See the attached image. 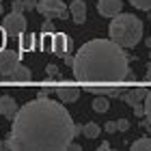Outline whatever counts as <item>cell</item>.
Here are the masks:
<instances>
[{
    "instance_id": "1",
    "label": "cell",
    "mask_w": 151,
    "mask_h": 151,
    "mask_svg": "<svg viewBox=\"0 0 151 151\" xmlns=\"http://www.w3.org/2000/svg\"><path fill=\"white\" fill-rule=\"evenodd\" d=\"M78 134V125L58 101L37 97L17 110L4 149L11 151H65Z\"/></svg>"
},
{
    "instance_id": "2",
    "label": "cell",
    "mask_w": 151,
    "mask_h": 151,
    "mask_svg": "<svg viewBox=\"0 0 151 151\" xmlns=\"http://www.w3.org/2000/svg\"><path fill=\"white\" fill-rule=\"evenodd\" d=\"M125 47L112 39H93L78 47L73 56V78L91 91L95 86H119L127 80L129 63Z\"/></svg>"
},
{
    "instance_id": "3",
    "label": "cell",
    "mask_w": 151,
    "mask_h": 151,
    "mask_svg": "<svg viewBox=\"0 0 151 151\" xmlns=\"http://www.w3.org/2000/svg\"><path fill=\"white\" fill-rule=\"evenodd\" d=\"M108 37L121 47H136L142 39V19L134 13H119L110 19Z\"/></svg>"
},
{
    "instance_id": "4",
    "label": "cell",
    "mask_w": 151,
    "mask_h": 151,
    "mask_svg": "<svg viewBox=\"0 0 151 151\" xmlns=\"http://www.w3.org/2000/svg\"><path fill=\"white\" fill-rule=\"evenodd\" d=\"M37 11L47 19H65L67 15H71L63 0H39Z\"/></svg>"
},
{
    "instance_id": "5",
    "label": "cell",
    "mask_w": 151,
    "mask_h": 151,
    "mask_svg": "<svg viewBox=\"0 0 151 151\" xmlns=\"http://www.w3.org/2000/svg\"><path fill=\"white\" fill-rule=\"evenodd\" d=\"M19 65V52L15 50H9V47H4V50H0V78H9L13 71L17 69Z\"/></svg>"
},
{
    "instance_id": "6",
    "label": "cell",
    "mask_w": 151,
    "mask_h": 151,
    "mask_svg": "<svg viewBox=\"0 0 151 151\" xmlns=\"http://www.w3.org/2000/svg\"><path fill=\"white\" fill-rule=\"evenodd\" d=\"M2 26H4V30H6L9 37H19L22 32H26V17H24V13L11 11L9 15H4Z\"/></svg>"
},
{
    "instance_id": "7",
    "label": "cell",
    "mask_w": 151,
    "mask_h": 151,
    "mask_svg": "<svg viewBox=\"0 0 151 151\" xmlns=\"http://www.w3.org/2000/svg\"><path fill=\"white\" fill-rule=\"evenodd\" d=\"M52 54L56 56H65V54H73V43L71 39L63 35V32H52Z\"/></svg>"
},
{
    "instance_id": "8",
    "label": "cell",
    "mask_w": 151,
    "mask_h": 151,
    "mask_svg": "<svg viewBox=\"0 0 151 151\" xmlns=\"http://www.w3.org/2000/svg\"><path fill=\"white\" fill-rule=\"evenodd\" d=\"M97 11H99V15H104V17H114L123 11V0H99Z\"/></svg>"
},
{
    "instance_id": "9",
    "label": "cell",
    "mask_w": 151,
    "mask_h": 151,
    "mask_svg": "<svg viewBox=\"0 0 151 151\" xmlns=\"http://www.w3.org/2000/svg\"><path fill=\"white\" fill-rule=\"evenodd\" d=\"M147 93H149L147 88H140V86H136V88H127V91H123L121 99L125 101V104H129V106H136V104H142V101H145Z\"/></svg>"
},
{
    "instance_id": "10",
    "label": "cell",
    "mask_w": 151,
    "mask_h": 151,
    "mask_svg": "<svg viewBox=\"0 0 151 151\" xmlns=\"http://www.w3.org/2000/svg\"><path fill=\"white\" fill-rule=\"evenodd\" d=\"M19 110V106H17V101L11 97V95H2L0 97V114L6 116V119H13V116L17 114Z\"/></svg>"
},
{
    "instance_id": "11",
    "label": "cell",
    "mask_w": 151,
    "mask_h": 151,
    "mask_svg": "<svg viewBox=\"0 0 151 151\" xmlns=\"http://www.w3.org/2000/svg\"><path fill=\"white\" fill-rule=\"evenodd\" d=\"M58 95V99L60 101H65V104H71V101H76L80 97V88L78 86H69V84H63V86H58V88H54Z\"/></svg>"
},
{
    "instance_id": "12",
    "label": "cell",
    "mask_w": 151,
    "mask_h": 151,
    "mask_svg": "<svg viewBox=\"0 0 151 151\" xmlns=\"http://www.w3.org/2000/svg\"><path fill=\"white\" fill-rule=\"evenodd\" d=\"M69 13L76 24H84L86 22V2L84 0H73L69 4Z\"/></svg>"
},
{
    "instance_id": "13",
    "label": "cell",
    "mask_w": 151,
    "mask_h": 151,
    "mask_svg": "<svg viewBox=\"0 0 151 151\" xmlns=\"http://www.w3.org/2000/svg\"><path fill=\"white\" fill-rule=\"evenodd\" d=\"M11 80H13V82H17V84H28V82L32 80V71H30L26 65L19 63V65H17V69L13 71Z\"/></svg>"
},
{
    "instance_id": "14",
    "label": "cell",
    "mask_w": 151,
    "mask_h": 151,
    "mask_svg": "<svg viewBox=\"0 0 151 151\" xmlns=\"http://www.w3.org/2000/svg\"><path fill=\"white\" fill-rule=\"evenodd\" d=\"M17 39H19V52H30L32 47H35V39H37V37L30 35V32H28V35H26V32H22Z\"/></svg>"
},
{
    "instance_id": "15",
    "label": "cell",
    "mask_w": 151,
    "mask_h": 151,
    "mask_svg": "<svg viewBox=\"0 0 151 151\" xmlns=\"http://www.w3.org/2000/svg\"><path fill=\"white\" fill-rule=\"evenodd\" d=\"M132 151H151V138L149 136H142V138L132 142Z\"/></svg>"
},
{
    "instance_id": "16",
    "label": "cell",
    "mask_w": 151,
    "mask_h": 151,
    "mask_svg": "<svg viewBox=\"0 0 151 151\" xmlns=\"http://www.w3.org/2000/svg\"><path fill=\"white\" fill-rule=\"evenodd\" d=\"M82 134H84L86 138H97L99 136V125L97 123H84V125H82Z\"/></svg>"
},
{
    "instance_id": "17",
    "label": "cell",
    "mask_w": 151,
    "mask_h": 151,
    "mask_svg": "<svg viewBox=\"0 0 151 151\" xmlns=\"http://www.w3.org/2000/svg\"><path fill=\"white\" fill-rule=\"evenodd\" d=\"M108 106H110V104H108V99H106V97H101V95H99V97H95V99H93V104H91V108H93L95 112H106V110H108Z\"/></svg>"
},
{
    "instance_id": "18",
    "label": "cell",
    "mask_w": 151,
    "mask_h": 151,
    "mask_svg": "<svg viewBox=\"0 0 151 151\" xmlns=\"http://www.w3.org/2000/svg\"><path fill=\"white\" fill-rule=\"evenodd\" d=\"M129 4L140 11H151V0H129Z\"/></svg>"
},
{
    "instance_id": "19",
    "label": "cell",
    "mask_w": 151,
    "mask_h": 151,
    "mask_svg": "<svg viewBox=\"0 0 151 151\" xmlns=\"http://www.w3.org/2000/svg\"><path fill=\"white\" fill-rule=\"evenodd\" d=\"M45 73H47V78H50V80H54V78H58V67L54 65V63H50V65L45 67Z\"/></svg>"
},
{
    "instance_id": "20",
    "label": "cell",
    "mask_w": 151,
    "mask_h": 151,
    "mask_svg": "<svg viewBox=\"0 0 151 151\" xmlns=\"http://www.w3.org/2000/svg\"><path fill=\"white\" fill-rule=\"evenodd\" d=\"M145 116H147V121H151V91L145 97Z\"/></svg>"
},
{
    "instance_id": "21",
    "label": "cell",
    "mask_w": 151,
    "mask_h": 151,
    "mask_svg": "<svg viewBox=\"0 0 151 151\" xmlns=\"http://www.w3.org/2000/svg\"><path fill=\"white\" fill-rule=\"evenodd\" d=\"M11 11H19V13L26 11V2L24 0H13L11 2Z\"/></svg>"
},
{
    "instance_id": "22",
    "label": "cell",
    "mask_w": 151,
    "mask_h": 151,
    "mask_svg": "<svg viewBox=\"0 0 151 151\" xmlns=\"http://www.w3.org/2000/svg\"><path fill=\"white\" fill-rule=\"evenodd\" d=\"M41 32H54V19L45 17V22L41 24Z\"/></svg>"
},
{
    "instance_id": "23",
    "label": "cell",
    "mask_w": 151,
    "mask_h": 151,
    "mask_svg": "<svg viewBox=\"0 0 151 151\" xmlns=\"http://www.w3.org/2000/svg\"><path fill=\"white\" fill-rule=\"evenodd\" d=\"M6 30H4V26H0V50H4L6 47Z\"/></svg>"
},
{
    "instance_id": "24",
    "label": "cell",
    "mask_w": 151,
    "mask_h": 151,
    "mask_svg": "<svg viewBox=\"0 0 151 151\" xmlns=\"http://www.w3.org/2000/svg\"><path fill=\"white\" fill-rule=\"evenodd\" d=\"M132 108H134V114L136 116H145V101H142V104H136Z\"/></svg>"
},
{
    "instance_id": "25",
    "label": "cell",
    "mask_w": 151,
    "mask_h": 151,
    "mask_svg": "<svg viewBox=\"0 0 151 151\" xmlns=\"http://www.w3.org/2000/svg\"><path fill=\"white\" fill-rule=\"evenodd\" d=\"M106 132H119V123H116V121H108L106 123Z\"/></svg>"
},
{
    "instance_id": "26",
    "label": "cell",
    "mask_w": 151,
    "mask_h": 151,
    "mask_svg": "<svg viewBox=\"0 0 151 151\" xmlns=\"http://www.w3.org/2000/svg\"><path fill=\"white\" fill-rule=\"evenodd\" d=\"M116 123H119V132H127L129 129V121L127 119H119Z\"/></svg>"
},
{
    "instance_id": "27",
    "label": "cell",
    "mask_w": 151,
    "mask_h": 151,
    "mask_svg": "<svg viewBox=\"0 0 151 151\" xmlns=\"http://www.w3.org/2000/svg\"><path fill=\"white\" fill-rule=\"evenodd\" d=\"M24 2H26V11H32V9H37L39 0H24Z\"/></svg>"
},
{
    "instance_id": "28",
    "label": "cell",
    "mask_w": 151,
    "mask_h": 151,
    "mask_svg": "<svg viewBox=\"0 0 151 151\" xmlns=\"http://www.w3.org/2000/svg\"><path fill=\"white\" fill-rule=\"evenodd\" d=\"M99 149H101V151H108V149H110V145H108V142H101Z\"/></svg>"
},
{
    "instance_id": "29",
    "label": "cell",
    "mask_w": 151,
    "mask_h": 151,
    "mask_svg": "<svg viewBox=\"0 0 151 151\" xmlns=\"http://www.w3.org/2000/svg\"><path fill=\"white\" fill-rule=\"evenodd\" d=\"M69 149H71V151H80V145H76V142H71V145H69Z\"/></svg>"
},
{
    "instance_id": "30",
    "label": "cell",
    "mask_w": 151,
    "mask_h": 151,
    "mask_svg": "<svg viewBox=\"0 0 151 151\" xmlns=\"http://www.w3.org/2000/svg\"><path fill=\"white\" fill-rule=\"evenodd\" d=\"M147 80H149V82H151V65H149V67H147Z\"/></svg>"
},
{
    "instance_id": "31",
    "label": "cell",
    "mask_w": 151,
    "mask_h": 151,
    "mask_svg": "<svg viewBox=\"0 0 151 151\" xmlns=\"http://www.w3.org/2000/svg\"><path fill=\"white\" fill-rule=\"evenodd\" d=\"M4 15V9H2V0H0V17Z\"/></svg>"
},
{
    "instance_id": "32",
    "label": "cell",
    "mask_w": 151,
    "mask_h": 151,
    "mask_svg": "<svg viewBox=\"0 0 151 151\" xmlns=\"http://www.w3.org/2000/svg\"><path fill=\"white\" fill-rule=\"evenodd\" d=\"M147 47H151V37H149V39H147Z\"/></svg>"
},
{
    "instance_id": "33",
    "label": "cell",
    "mask_w": 151,
    "mask_h": 151,
    "mask_svg": "<svg viewBox=\"0 0 151 151\" xmlns=\"http://www.w3.org/2000/svg\"><path fill=\"white\" fill-rule=\"evenodd\" d=\"M0 149H4V142H2V138H0Z\"/></svg>"
},
{
    "instance_id": "34",
    "label": "cell",
    "mask_w": 151,
    "mask_h": 151,
    "mask_svg": "<svg viewBox=\"0 0 151 151\" xmlns=\"http://www.w3.org/2000/svg\"><path fill=\"white\" fill-rule=\"evenodd\" d=\"M149 56H151V54H149Z\"/></svg>"
}]
</instances>
